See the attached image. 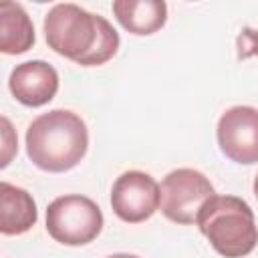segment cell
<instances>
[{
  "label": "cell",
  "instance_id": "cell-1",
  "mask_svg": "<svg viewBox=\"0 0 258 258\" xmlns=\"http://www.w3.org/2000/svg\"><path fill=\"white\" fill-rule=\"evenodd\" d=\"M44 38L48 46L83 67L107 62L119 48V34L99 14L77 4H56L44 16Z\"/></svg>",
  "mask_w": 258,
  "mask_h": 258
},
{
  "label": "cell",
  "instance_id": "cell-2",
  "mask_svg": "<svg viewBox=\"0 0 258 258\" xmlns=\"http://www.w3.org/2000/svg\"><path fill=\"white\" fill-rule=\"evenodd\" d=\"M89 133L85 121L67 109L38 115L26 129L30 161L50 173L73 169L87 153Z\"/></svg>",
  "mask_w": 258,
  "mask_h": 258
},
{
  "label": "cell",
  "instance_id": "cell-3",
  "mask_svg": "<svg viewBox=\"0 0 258 258\" xmlns=\"http://www.w3.org/2000/svg\"><path fill=\"white\" fill-rule=\"evenodd\" d=\"M212 248L226 258L248 256L258 244L252 208L236 196H212L196 220Z\"/></svg>",
  "mask_w": 258,
  "mask_h": 258
},
{
  "label": "cell",
  "instance_id": "cell-4",
  "mask_svg": "<svg viewBox=\"0 0 258 258\" xmlns=\"http://www.w3.org/2000/svg\"><path fill=\"white\" fill-rule=\"evenodd\" d=\"M103 228L99 206L85 196L71 194L52 200L46 208V232L64 246L93 242Z\"/></svg>",
  "mask_w": 258,
  "mask_h": 258
},
{
  "label": "cell",
  "instance_id": "cell-5",
  "mask_svg": "<svg viewBox=\"0 0 258 258\" xmlns=\"http://www.w3.org/2000/svg\"><path fill=\"white\" fill-rule=\"evenodd\" d=\"M216 196L210 179L189 167L169 171L159 187L161 214L175 224H194L204 204Z\"/></svg>",
  "mask_w": 258,
  "mask_h": 258
},
{
  "label": "cell",
  "instance_id": "cell-6",
  "mask_svg": "<svg viewBox=\"0 0 258 258\" xmlns=\"http://www.w3.org/2000/svg\"><path fill=\"white\" fill-rule=\"evenodd\" d=\"M111 208L117 218L129 224L145 222L159 208V185L143 171L121 173L111 189Z\"/></svg>",
  "mask_w": 258,
  "mask_h": 258
},
{
  "label": "cell",
  "instance_id": "cell-7",
  "mask_svg": "<svg viewBox=\"0 0 258 258\" xmlns=\"http://www.w3.org/2000/svg\"><path fill=\"white\" fill-rule=\"evenodd\" d=\"M222 153L236 163H258V109L236 105L218 121Z\"/></svg>",
  "mask_w": 258,
  "mask_h": 258
},
{
  "label": "cell",
  "instance_id": "cell-8",
  "mask_svg": "<svg viewBox=\"0 0 258 258\" xmlns=\"http://www.w3.org/2000/svg\"><path fill=\"white\" fill-rule=\"evenodd\" d=\"M10 93L26 107H40L52 101L58 91V75L44 60H26L16 64L8 79Z\"/></svg>",
  "mask_w": 258,
  "mask_h": 258
},
{
  "label": "cell",
  "instance_id": "cell-9",
  "mask_svg": "<svg viewBox=\"0 0 258 258\" xmlns=\"http://www.w3.org/2000/svg\"><path fill=\"white\" fill-rule=\"evenodd\" d=\"M111 8L119 24L137 36L157 32L167 20V6L161 0H115Z\"/></svg>",
  "mask_w": 258,
  "mask_h": 258
},
{
  "label": "cell",
  "instance_id": "cell-10",
  "mask_svg": "<svg viewBox=\"0 0 258 258\" xmlns=\"http://www.w3.org/2000/svg\"><path fill=\"white\" fill-rule=\"evenodd\" d=\"M0 232L4 236L24 234L36 224V204L32 196L8 181L0 183Z\"/></svg>",
  "mask_w": 258,
  "mask_h": 258
},
{
  "label": "cell",
  "instance_id": "cell-11",
  "mask_svg": "<svg viewBox=\"0 0 258 258\" xmlns=\"http://www.w3.org/2000/svg\"><path fill=\"white\" fill-rule=\"evenodd\" d=\"M34 44V26L16 2L0 4V50L4 54L26 52Z\"/></svg>",
  "mask_w": 258,
  "mask_h": 258
},
{
  "label": "cell",
  "instance_id": "cell-12",
  "mask_svg": "<svg viewBox=\"0 0 258 258\" xmlns=\"http://www.w3.org/2000/svg\"><path fill=\"white\" fill-rule=\"evenodd\" d=\"M258 56V28H242L238 36V58Z\"/></svg>",
  "mask_w": 258,
  "mask_h": 258
},
{
  "label": "cell",
  "instance_id": "cell-13",
  "mask_svg": "<svg viewBox=\"0 0 258 258\" xmlns=\"http://www.w3.org/2000/svg\"><path fill=\"white\" fill-rule=\"evenodd\" d=\"M2 143H4V147H2V161H0V165L2 167H6L8 163H10V159H12V153L16 151V135H14V131H12V125H10V121L6 119V117H2Z\"/></svg>",
  "mask_w": 258,
  "mask_h": 258
},
{
  "label": "cell",
  "instance_id": "cell-14",
  "mask_svg": "<svg viewBox=\"0 0 258 258\" xmlns=\"http://www.w3.org/2000/svg\"><path fill=\"white\" fill-rule=\"evenodd\" d=\"M109 258H139V256H135V254H113V256H109Z\"/></svg>",
  "mask_w": 258,
  "mask_h": 258
},
{
  "label": "cell",
  "instance_id": "cell-15",
  "mask_svg": "<svg viewBox=\"0 0 258 258\" xmlns=\"http://www.w3.org/2000/svg\"><path fill=\"white\" fill-rule=\"evenodd\" d=\"M254 196L258 198V175H256V179H254Z\"/></svg>",
  "mask_w": 258,
  "mask_h": 258
}]
</instances>
